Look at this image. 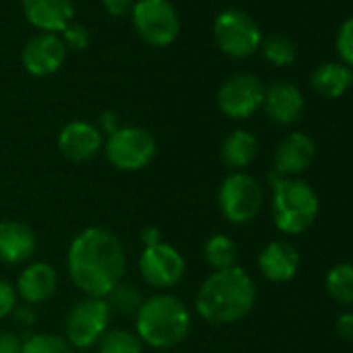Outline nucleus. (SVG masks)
<instances>
[{"label": "nucleus", "mask_w": 353, "mask_h": 353, "mask_svg": "<svg viewBox=\"0 0 353 353\" xmlns=\"http://www.w3.org/2000/svg\"><path fill=\"white\" fill-rule=\"evenodd\" d=\"M125 266L123 243L104 227H88L77 233L67 252L69 276L88 297H106L121 283Z\"/></svg>", "instance_id": "f257e3e1"}, {"label": "nucleus", "mask_w": 353, "mask_h": 353, "mask_svg": "<svg viewBox=\"0 0 353 353\" xmlns=\"http://www.w3.org/2000/svg\"><path fill=\"white\" fill-rule=\"evenodd\" d=\"M256 303V285L239 268L214 270L200 287L196 297L198 314L210 324H233L245 318Z\"/></svg>", "instance_id": "f03ea898"}, {"label": "nucleus", "mask_w": 353, "mask_h": 353, "mask_svg": "<svg viewBox=\"0 0 353 353\" xmlns=\"http://www.w3.org/2000/svg\"><path fill=\"white\" fill-rule=\"evenodd\" d=\"M192 326V316L185 303L168 293H158L143 299L135 314V332L141 343L154 349L179 345Z\"/></svg>", "instance_id": "7ed1b4c3"}, {"label": "nucleus", "mask_w": 353, "mask_h": 353, "mask_svg": "<svg viewBox=\"0 0 353 353\" xmlns=\"http://www.w3.org/2000/svg\"><path fill=\"white\" fill-rule=\"evenodd\" d=\"M272 183V221L281 233L301 235L307 231L320 212V202L316 192L301 179L270 174Z\"/></svg>", "instance_id": "20e7f679"}, {"label": "nucleus", "mask_w": 353, "mask_h": 353, "mask_svg": "<svg viewBox=\"0 0 353 353\" xmlns=\"http://www.w3.org/2000/svg\"><path fill=\"white\" fill-rule=\"evenodd\" d=\"M262 204H264L262 185L252 174L243 170L231 172L219 190L221 214L233 225L252 223L260 214Z\"/></svg>", "instance_id": "39448f33"}, {"label": "nucleus", "mask_w": 353, "mask_h": 353, "mask_svg": "<svg viewBox=\"0 0 353 353\" xmlns=\"http://www.w3.org/2000/svg\"><path fill=\"white\" fill-rule=\"evenodd\" d=\"M131 23L139 40L154 48L170 46L179 36V15L168 0H137Z\"/></svg>", "instance_id": "423d86ee"}, {"label": "nucleus", "mask_w": 353, "mask_h": 353, "mask_svg": "<svg viewBox=\"0 0 353 353\" xmlns=\"http://www.w3.org/2000/svg\"><path fill=\"white\" fill-rule=\"evenodd\" d=\"M110 307L104 297L79 299L65 318V339L71 347L90 349L98 345L102 334L108 330Z\"/></svg>", "instance_id": "0eeeda50"}, {"label": "nucleus", "mask_w": 353, "mask_h": 353, "mask_svg": "<svg viewBox=\"0 0 353 353\" xmlns=\"http://www.w3.org/2000/svg\"><path fill=\"white\" fill-rule=\"evenodd\" d=\"M104 154L114 168L135 172L152 162L156 141L152 133L141 127H119L112 135H108Z\"/></svg>", "instance_id": "6e6552de"}, {"label": "nucleus", "mask_w": 353, "mask_h": 353, "mask_svg": "<svg viewBox=\"0 0 353 353\" xmlns=\"http://www.w3.org/2000/svg\"><path fill=\"white\" fill-rule=\"evenodd\" d=\"M214 40L231 59H248L262 44L256 21L239 9H227L214 19Z\"/></svg>", "instance_id": "1a4fd4ad"}, {"label": "nucleus", "mask_w": 353, "mask_h": 353, "mask_svg": "<svg viewBox=\"0 0 353 353\" xmlns=\"http://www.w3.org/2000/svg\"><path fill=\"white\" fill-rule=\"evenodd\" d=\"M264 85L252 73H237L229 77L216 96L219 108L223 114L235 121L250 119L264 102Z\"/></svg>", "instance_id": "9d476101"}, {"label": "nucleus", "mask_w": 353, "mask_h": 353, "mask_svg": "<svg viewBox=\"0 0 353 353\" xmlns=\"http://www.w3.org/2000/svg\"><path fill=\"white\" fill-rule=\"evenodd\" d=\"M139 272L148 285L156 289H170L179 285L185 274V258L168 243H156L141 252Z\"/></svg>", "instance_id": "9b49d317"}, {"label": "nucleus", "mask_w": 353, "mask_h": 353, "mask_svg": "<svg viewBox=\"0 0 353 353\" xmlns=\"http://www.w3.org/2000/svg\"><path fill=\"white\" fill-rule=\"evenodd\" d=\"M67 57V46L57 34H38L34 36L21 54L23 67L30 75L46 77L57 73Z\"/></svg>", "instance_id": "f8f14e48"}, {"label": "nucleus", "mask_w": 353, "mask_h": 353, "mask_svg": "<svg viewBox=\"0 0 353 353\" xmlns=\"http://www.w3.org/2000/svg\"><path fill=\"white\" fill-rule=\"evenodd\" d=\"M316 156V145L310 139V135L301 131H293L287 137L281 139L276 152H274V170L281 176H291L297 179L301 172H305Z\"/></svg>", "instance_id": "ddd939ff"}, {"label": "nucleus", "mask_w": 353, "mask_h": 353, "mask_svg": "<svg viewBox=\"0 0 353 353\" xmlns=\"http://www.w3.org/2000/svg\"><path fill=\"white\" fill-rule=\"evenodd\" d=\"M59 148L73 162L92 160L102 150V133L85 121H71L59 133Z\"/></svg>", "instance_id": "4468645a"}, {"label": "nucleus", "mask_w": 353, "mask_h": 353, "mask_svg": "<svg viewBox=\"0 0 353 353\" xmlns=\"http://www.w3.org/2000/svg\"><path fill=\"white\" fill-rule=\"evenodd\" d=\"M266 114L279 125H293L299 121L303 112V96L301 92L287 81H274L264 90L262 102Z\"/></svg>", "instance_id": "2eb2a0df"}, {"label": "nucleus", "mask_w": 353, "mask_h": 353, "mask_svg": "<svg viewBox=\"0 0 353 353\" xmlns=\"http://www.w3.org/2000/svg\"><path fill=\"white\" fill-rule=\"evenodd\" d=\"M26 19L42 34H59L73 19L71 0H23Z\"/></svg>", "instance_id": "dca6fc26"}, {"label": "nucleus", "mask_w": 353, "mask_h": 353, "mask_svg": "<svg viewBox=\"0 0 353 353\" xmlns=\"http://www.w3.org/2000/svg\"><path fill=\"white\" fill-rule=\"evenodd\" d=\"M260 272L270 283H287L297 274L299 268V254L297 250L283 239L270 241L258 258Z\"/></svg>", "instance_id": "f3484780"}, {"label": "nucleus", "mask_w": 353, "mask_h": 353, "mask_svg": "<svg viewBox=\"0 0 353 353\" xmlns=\"http://www.w3.org/2000/svg\"><path fill=\"white\" fill-rule=\"evenodd\" d=\"M36 233L19 221L0 223V262L19 264L34 256Z\"/></svg>", "instance_id": "a211bd4d"}, {"label": "nucleus", "mask_w": 353, "mask_h": 353, "mask_svg": "<svg viewBox=\"0 0 353 353\" xmlns=\"http://www.w3.org/2000/svg\"><path fill=\"white\" fill-rule=\"evenodd\" d=\"M57 285H59L57 270L46 262H36V264H30L19 274L17 293L26 303L38 305V303L48 301L54 295Z\"/></svg>", "instance_id": "6ab92c4d"}, {"label": "nucleus", "mask_w": 353, "mask_h": 353, "mask_svg": "<svg viewBox=\"0 0 353 353\" xmlns=\"http://www.w3.org/2000/svg\"><path fill=\"white\" fill-rule=\"evenodd\" d=\"M312 90L322 98H341L353 83V73L341 63H324L312 73Z\"/></svg>", "instance_id": "aec40b11"}, {"label": "nucleus", "mask_w": 353, "mask_h": 353, "mask_svg": "<svg viewBox=\"0 0 353 353\" xmlns=\"http://www.w3.org/2000/svg\"><path fill=\"white\" fill-rule=\"evenodd\" d=\"M256 154H258V141L245 129H237V131L229 133L227 139L223 141V148H221L223 162L229 168H235V172L250 166L254 162Z\"/></svg>", "instance_id": "412c9836"}, {"label": "nucleus", "mask_w": 353, "mask_h": 353, "mask_svg": "<svg viewBox=\"0 0 353 353\" xmlns=\"http://www.w3.org/2000/svg\"><path fill=\"white\" fill-rule=\"evenodd\" d=\"M326 293L332 297V301L353 307V264L341 262L334 264L326 274Z\"/></svg>", "instance_id": "4be33fe9"}, {"label": "nucleus", "mask_w": 353, "mask_h": 353, "mask_svg": "<svg viewBox=\"0 0 353 353\" xmlns=\"http://www.w3.org/2000/svg\"><path fill=\"white\" fill-rule=\"evenodd\" d=\"M204 258L214 270H227L237 266V245L231 237L219 233L204 243Z\"/></svg>", "instance_id": "5701e85b"}, {"label": "nucleus", "mask_w": 353, "mask_h": 353, "mask_svg": "<svg viewBox=\"0 0 353 353\" xmlns=\"http://www.w3.org/2000/svg\"><path fill=\"white\" fill-rule=\"evenodd\" d=\"M143 343L137 332L127 328H112L98 341V353H141Z\"/></svg>", "instance_id": "b1692460"}, {"label": "nucleus", "mask_w": 353, "mask_h": 353, "mask_svg": "<svg viewBox=\"0 0 353 353\" xmlns=\"http://www.w3.org/2000/svg\"><path fill=\"white\" fill-rule=\"evenodd\" d=\"M260 48H262V57L272 67H287L295 61V46L285 36H270L262 40Z\"/></svg>", "instance_id": "393cba45"}, {"label": "nucleus", "mask_w": 353, "mask_h": 353, "mask_svg": "<svg viewBox=\"0 0 353 353\" xmlns=\"http://www.w3.org/2000/svg\"><path fill=\"white\" fill-rule=\"evenodd\" d=\"M104 299L108 301L110 312L114 310V312H121V314H137V310L143 303L139 291L129 283H119Z\"/></svg>", "instance_id": "a878e982"}, {"label": "nucleus", "mask_w": 353, "mask_h": 353, "mask_svg": "<svg viewBox=\"0 0 353 353\" xmlns=\"http://www.w3.org/2000/svg\"><path fill=\"white\" fill-rule=\"evenodd\" d=\"M21 353H73V349L65 336L40 332V334H30L23 341Z\"/></svg>", "instance_id": "bb28decb"}, {"label": "nucleus", "mask_w": 353, "mask_h": 353, "mask_svg": "<svg viewBox=\"0 0 353 353\" xmlns=\"http://www.w3.org/2000/svg\"><path fill=\"white\" fill-rule=\"evenodd\" d=\"M336 52L345 67H353V17L347 19L336 34Z\"/></svg>", "instance_id": "cd10ccee"}, {"label": "nucleus", "mask_w": 353, "mask_h": 353, "mask_svg": "<svg viewBox=\"0 0 353 353\" xmlns=\"http://www.w3.org/2000/svg\"><path fill=\"white\" fill-rule=\"evenodd\" d=\"M61 34V40L67 46V50H85L90 44V32L79 23H69Z\"/></svg>", "instance_id": "c85d7f7f"}, {"label": "nucleus", "mask_w": 353, "mask_h": 353, "mask_svg": "<svg viewBox=\"0 0 353 353\" xmlns=\"http://www.w3.org/2000/svg\"><path fill=\"white\" fill-rule=\"evenodd\" d=\"M15 307H17V289L9 281L0 279V318L9 316Z\"/></svg>", "instance_id": "c756f323"}, {"label": "nucleus", "mask_w": 353, "mask_h": 353, "mask_svg": "<svg viewBox=\"0 0 353 353\" xmlns=\"http://www.w3.org/2000/svg\"><path fill=\"white\" fill-rule=\"evenodd\" d=\"M102 5L108 11V15L125 17V15H131V11L135 7V0H102Z\"/></svg>", "instance_id": "7c9ffc66"}, {"label": "nucleus", "mask_w": 353, "mask_h": 353, "mask_svg": "<svg viewBox=\"0 0 353 353\" xmlns=\"http://www.w3.org/2000/svg\"><path fill=\"white\" fill-rule=\"evenodd\" d=\"M23 341L11 332V330H0V353H21Z\"/></svg>", "instance_id": "2f4dec72"}, {"label": "nucleus", "mask_w": 353, "mask_h": 353, "mask_svg": "<svg viewBox=\"0 0 353 353\" xmlns=\"http://www.w3.org/2000/svg\"><path fill=\"white\" fill-rule=\"evenodd\" d=\"M336 334L345 341H353V312H345L336 318Z\"/></svg>", "instance_id": "473e14b6"}, {"label": "nucleus", "mask_w": 353, "mask_h": 353, "mask_svg": "<svg viewBox=\"0 0 353 353\" xmlns=\"http://www.w3.org/2000/svg\"><path fill=\"white\" fill-rule=\"evenodd\" d=\"M11 314H13L15 324H19V326H32L34 320H36V316H34V312L30 307H15Z\"/></svg>", "instance_id": "72a5a7b5"}, {"label": "nucleus", "mask_w": 353, "mask_h": 353, "mask_svg": "<svg viewBox=\"0 0 353 353\" xmlns=\"http://www.w3.org/2000/svg\"><path fill=\"white\" fill-rule=\"evenodd\" d=\"M100 125H102V131H106L108 135H112L119 129V117L112 110H106L100 117Z\"/></svg>", "instance_id": "f704fd0d"}, {"label": "nucleus", "mask_w": 353, "mask_h": 353, "mask_svg": "<svg viewBox=\"0 0 353 353\" xmlns=\"http://www.w3.org/2000/svg\"><path fill=\"white\" fill-rule=\"evenodd\" d=\"M141 241L145 243V248L156 245V243H162V241H160V231H158L156 227H145V229L141 231Z\"/></svg>", "instance_id": "c9c22d12"}]
</instances>
